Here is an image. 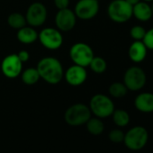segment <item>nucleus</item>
I'll list each match as a JSON object with an SVG mask.
<instances>
[{
	"label": "nucleus",
	"instance_id": "6e6552de",
	"mask_svg": "<svg viewBox=\"0 0 153 153\" xmlns=\"http://www.w3.org/2000/svg\"><path fill=\"white\" fill-rule=\"evenodd\" d=\"M38 40L47 50L56 51L63 44V36L59 30L53 27H45L38 33Z\"/></svg>",
	"mask_w": 153,
	"mask_h": 153
},
{
	"label": "nucleus",
	"instance_id": "c756f323",
	"mask_svg": "<svg viewBox=\"0 0 153 153\" xmlns=\"http://www.w3.org/2000/svg\"><path fill=\"white\" fill-rule=\"evenodd\" d=\"M141 1H144V2L149 3V2H152V1H153V0H141Z\"/></svg>",
	"mask_w": 153,
	"mask_h": 153
},
{
	"label": "nucleus",
	"instance_id": "0eeeda50",
	"mask_svg": "<svg viewBox=\"0 0 153 153\" xmlns=\"http://www.w3.org/2000/svg\"><path fill=\"white\" fill-rule=\"evenodd\" d=\"M147 81L145 71L137 66L129 68L123 75V84L128 90L139 91L142 89Z\"/></svg>",
	"mask_w": 153,
	"mask_h": 153
},
{
	"label": "nucleus",
	"instance_id": "f8f14e48",
	"mask_svg": "<svg viewBox=\"0 0 153 153\" xmlns=\"http://www.w3.org/2000/svg\"><path fill=\"white\" fill-rule=\"evenodd\" d=\"M76 16L73 10L68 8L58 10L55 16L56 28L60 32H69L73 30L76 24Z\"/></svg>",
	"mask_w": 153,
	"mask_h": 153
},
{
	"label": "nucleus",
	"instance_id": "20e7f679",
	"mask_svg": "<svg viewBox=\"0 0 153 153\" xmlns=\"http://www.w3.org/2000/svg\"><path fill=\"white\" fill-rule=\"evenodd\" d=\"M149 140V133L142 126H134L124 133L123 143L127 149L137 151L143 149Z\"/></svg>",
	"mask_w": 153,
	"mask_h": 153
},
{
	"label": "nucleus",
	"instance_id": "f257e3e1",
	"mask_svg": "<svg viewBox=\"0 0 153 153\" xmlns=\"http://www.w3.org/2000/svg\"><path fill=\"white\" fill-rule=\"evenodd\" d=\"M41 79L51 85L59 84L64 76V69L61 62L55 57L42 58L36 67Z\"/></svg>",
	"mask_w": 153,
	"mask_h": 153
},
{
	"label": "nucleus",
	"instance_id": "7c9ffc66",
	"mask_svg": "<svg viewBox=\"0 0 153 153\" xmlns=\"http://www.w3.org/2000/svg\"><path fill=\"white\" fill-rule=\"evenodd\" d=\"M151 9H152V13H153V1H152V5H151Z\"/></svg>",
	"mask_w": 153,
	"mask_h": 153
},
{
	"label": "nucleus",
	"instance_id": "2eb2a0df",
	"mask_svg": "<svg viewBox=\"0 0 153 153\" xmlns=\"http://www.w3.org/2000/svg\"><path fill=\"white\" fill-rule=\"evenodd\" d=\"M134 105L136 109L141 113H152L153 112V93L143 92L139 94L134 100Z\"/></svg>",
	"mask_w": 153,
	"mask_h": 153
},
{
	"label": "nucleus",
	"instance_id": "423d86ee",
	"mask_svg": "<svg viewBox=\"0 0 153 153\" xmlns=\"http://www.w3.org/2000/svg\"><path fill=\"white\" fill-rule=\"evenodd\" d=\"M95 54L92 48L85 42L74 43L69 49V58L73 64L84 68L89 66Z\"/></svg>",
	"mask_w": 153,
	"mask_h": 153
},
{
	"label": "nucleus",
	"instance_id": "f03ea898",
	"mask_svg": "<svg viewBox=\"0 0 153 153\" xmlns=\"http://www.w3.org/2000/svg\"><path fill=\"white\" fill-rule=\"evenodd\" d=\"M92 114L85 104L78 103L70 105L64 114V120L67 124L70 126H80L86 124V123L90 119Z\"/></svg>",
	"mask_w": 153,
	"mask_h": 153
},
{
	"label": "nucleus",
	"instance_id": "f3484780",
	"mask_svg": "<svg viewBox=\"0 0 153 153\" xmlns=\"http://www.w3.org/2000/svg\"><path fill=\"white\" fill-rule=\"evenodd\" d=\"M17 40L23 44H32L38 40V33L32 26H24L17 30Z\"/></svg>",
	"mask_w": 153,
	"mask_h": 153
},
{
	"label": "nucleus",
	"instance_id": "9d476101",
	"mask_svg": "<svg viewBox=\"0 0 153 153\" xmlns=\"http://www.w3.org/2000/svg\"><path fill=\"white\" fill-rule=\"evenodd\" d=\"M98 12V0H79L74 8V13L76 18L85 21L93 19L97 16Z\"/></svg>",
	"mask_w": 153,
	"mask_h": 153
},
{
	"label": "nucleus",
	"instance_id": "dca6fc26",
	"mask_svg": "<svg viewBox=\"0 0 153 153\" xmlns=\"http://www.w3.org/2000/svg\"><path fill=\"white\" fill-rule=\"evenodd\" d=\"M153 16L151 6L144 1H140L132 7V16L140 22H147L151 19Z\"/></svg>",
	"mask_w": 153,
	"mask_h": 153
},
{
	"label": "nucleus",
	"instance_id": "b1692460",
	"mask_svg": "<svg viewBox=\"0 0 153 153\" xmlns=\"http://www.w3.org/2000/svg\"><path fill=\"white\" fill-rule=\"evenodd\" d=\"M146 33V30L141 25H134L130 30V35L134 41H142Z\"/></svg>",
	"mask_w": 153,
	"mask_h": 153
},
{
	"label": "nucleus",
	"instance_id": "a878e982",
	"mask_svg": "<svg viewBox=\"0 0 153 153\" xmlns=\"http://www.w3.org/2000/svg\"><path fill=\"white\" fill-rule=\"evenodd\" d=\"M142 42L148 50H153V27L150 28L149 31H146Z\"/></svg>",
	"mask_w": 153,
	"mask_h": 153
},
{
	"label": "nucleus",
	"instance_id": "39448f33",
	"mask_svg": "<svg viewBox=\"0 0 153 153\" xmlns=\"http://www.w3.org/2000/svg\"><path fill=\"white\" fill-rule=\"evenodd\" d=\"M109 18L117 24H123L132 17V7L125 0H113L107 7Z\"/></svg>",
	"mask_w": 153,
	"mask_h": 153
},
{
	"label": "nucleus",
	"instance_id": "aec40b11",
	"mask_svg": "<svg viewBox=\"0 0 153 153\" xmlns=\"http://www.w3.org/2000/svg\"><path fill=\"white\" fill-rule=\"evenodd\" d=\"M111 116L114 124L118 127H125L130 123V114L123 109H114Z\"/></svg>",
	"mask_w": 153,
	"mask_h": 153
},
{
	"label": "nucleus",
	"instance_id": "a211bd4d",
	"mask_svg": "<svg viewBox=\"0 0 153 153\" xmlns=\"http://www.w3.org/2000/svg\"><path fill=\"white\" fill-rule=\"evenodd\" d=\"M21 79L25 85L33 86L41 79V76L36 68H28L22 71Z\"/></svg>",
	"mask_w": 153,
	"mask_h": 153
},
{
	"label": "nucleus",
	"instance_id": "4468645a",
	"mask_svg": "<svg viewBox=\"0 0 153 153\" xmlns=\"http://www.w3.org/2000/svg\"><path fill=\"white\" fill-rule=\"evenodd\" d=\"M148 49L142 41H134L129 47L128 55L130 59L134 63L142 62L147 56Z\"/></svg>",
	"mask_w": 153,
	"mask_h": 153
},
{
	"label": "nucleus",
	"instance_id": "393cba45",
	"mask_svg": "<svg viewBox=\"0 0 153 153\" xmlns=\"http://www.w3.org/2000/svg\"><path fill=\"white\" fill-rule=\"evenodd\" d=\"M108 138L113 143H121L123 142L124 132L120 129H114L109 132Z\"/></svg>",
	"mask_w": 153,
	"mask_h": 153
},
{
	"label": "nucleus",
	"instance_id": "412c9836",
	"mask_svg": "<svg viewBox=\"0 0 153 153\" xmlns=\"http://www.w3.org/2000/svg\"><path fill=\"white\" fill-rule=\"evenodd\" d=\"M7 24L11 28L16 30H19L27 25L25 16L20 13H12L9 15L7 18Z\"/></svg>",
	"mask_w": 153,
	"mask_h": 153
},
{
	"label": "nucleus",
	"instance_id": "9b49d317",
	"mask_svg": "<svg viewBox=\"0 0 153 153\" xmlns=\"http://www.w3.org/2000/svg\"><path fill=\"white\" fill-rule=\"evenodd\" d=\"M1 70L7 79H16L23 71V62L19 59L17 54H9L3 59Z\"/></svg>",
	"mask_w": 153,
	"mask_h": 153
},
{
	"label": "nucleus",
	"instance_id": "2f4dec72",
	"mask_svg": "<svg viewBox=\"0 0 153 153\" xmlns=\"http://www.w3.org/2000/svg\"><path fill=\"white\" fill-rule=\"evenodd\" d=\"M98 1H99V0H98Z\"/></svg>",
	"mask_w": 153,
	"mask_h": 153
},
{
	"label": "nucleus",
	"instance_id": "c85d7f7f",
	"mask_svg": "<svg viewBox=\"0 0 153 153\" xmlns=\"http://www.w3.org/2000/svg\"><path fill=\"white\" fill-rule=\"evenodd\" d=\"M125 1H126L127 3H129L131 7H133L134 5H136V4H138L140 1H141V0H125Z\"/></svg>",
	"mask_w": 153,
	"mask_h": 153
},
{
	"label": "nucleus",
	"instance_id": "4be33fe9",
	"mask_svg": "<svg viewBox=\"0 0 153 153\" xmlns=\"http://www.w3.org/2000/svg\"><path fill=\"white\" fill-rule=\"evenodd\" d=\"M109 95L114 98H122L127 95L128 89L123 83L121 82H114L110 85L108 88Z\"/></svg>",
	"mask_w": 153,
	"mask_h": 153
},
{
	"label": "nucleus",
	"instance_id": "bb28decb",
	"mask_svg": "<svg viewBox=\"0 0 153 153\" xmlns=\"http://www.w3.org/2000/svg\"><path fill=\"white\" fill-rule=\"evenodd\" d=\"M54 5L58 10L65 9L69 6V0H54Z\"/></svg>",
	"mask_w": 153,
	"mask_h": 153
},
{
	"label": "nucleus",
	"instance_id": "6ab92c4d",
	"mask_svg": "<svg viewBox=\"0 0 153 153\" xmlns=\"http://www.w3.org/2000/svg\"><path fill=\"white\" fill-rule=\"evenodd\" d=\"M86 127L88 131L94 136H98L102 134L105 130V124L102 119L96 116L90 117V119L86 123Z\"/></svg>",
	"mask_w": 153,
	"mask_h": 153
},
{
	"label": "nucleus",
	"instance_id": "7ed1b4c3",
	"mask_svg": "<svg viewBox=\"0 0 153 153\" xmlns=\"http://www.w3.org/2000/svg\"><path fill=\"white\" fill-rule=\"evenodd\" d=\"M88 106L91 114L101 119L111 116L115 109L113 100L104 94H97L93 96Z\"/></svg>",
	"mask_w": 153,
	"mask_h": 153
},
{
	"label": "nucleus",
	"instance_id": "ddd939ff",
	"mask_svg": "<svg viewBox=\"0 0 153 153\" xmlns=\"http://www.w3.org/2000/svg\"><path fill=\"white\" fill-rule=\"evenodd\" d=\"M66 82L72 87H79L84 84L88 79V72L86 68L73 64L64 72Z\"/></svg>",
	"mask_w": 153,
	"mask_h": 153
},
{
	"label": "nucleus",
	"instance_id": "1a4fd4ad",
	"mask_svg": "<svg viewBox=\"0 0 153 153\" xmlns=\"http://www.w3.org/2000/svg\"><path fill=\"white\" fill-rule=\"evenodd\" d=\"M25 16L27 25L32 27H40L46 22L48 16L47 8L42 3L34 2L29 6Z\"/></svg>",
	"mask_w": 153,
	"mask_h": 153
},
{
	"label": "nucleus",
	"instance_id": "cd10ccee",
	"mask_svg": "<svg viewBox=\"0 0 153 153\" xmlns=\"http://www.w3.org/2000/svg\"><path fill=\"white\" fill-rule=\"evenodd\" d=\"M17 56H18L19 59H20L23 63L27 62V61L29 60V59H30V54H29V52H28L27 51H25V50L20 51L17 53Z\"/></svg>",
	"mask_w": 153,
	"mask_h": 153
},
{
	"label": "nucleus",
	"instance_id": "5701e85b",
	"mask_svg": "<svg viewBox=\"0 0 153 153\" xmlns=\"http://www.w3.org/2000/svg\"><path fill=\"white\" fill-rule=\"evenodd\" d=\"M88 67L93 72L97 74H103L107 68V63L104 58L99 56H94Z\"/></svg>",
	"mask_w": 153,
	"mask_h": 153
}]
</instances>
